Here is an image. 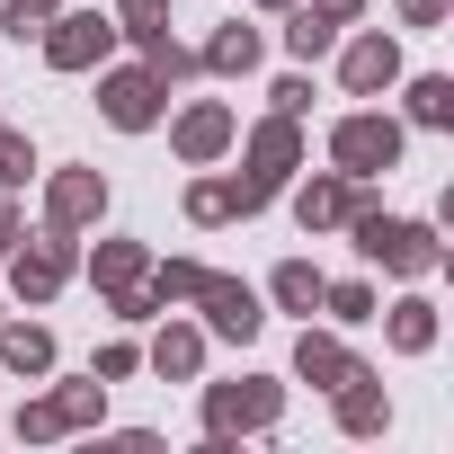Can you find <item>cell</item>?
I'll list each match as a JSON object with an SVG mask.
<instances>
[{
	"label": "cell",
	"instance_id": "6da1fadb",
	"mask_svg": "<svg viewBox=\"0 0 454 454\" xmlns=\"http://www.w3.org/2000/svg\"><path fill=\"white\" fill-rule=\"evenodd\" d=\"M241 178H232V214H259V205H277V187L303 169V116H268V125H250V143H241Z\"/></svg>",
	"mask_w": 454,
	"mask_h": 454
},
{
	"label": "cell",
	"instance_id": "7a4b0ae2",
	"mask_svg": "<svg viewBox=\"0 0 454 454\" xmlns=\"http://www.w3.org/2000/svg\"><path fill=\"white\" fill-rule=\"evenodd\" d=\"M348 232H356V259H374V268H392V277H436V268H445V250H436L427 223H401V214H383V205H365V196H356V214H348Z\"/></svg>",
	"mask_w": 454,
	"mask_h": 454
},
{
	"label": "cell",
	"instance_id": "3957f363",
	"mask_svg": "<svg viewBox=\"0 0 454 454\" xmlns=\"http://www.w3.org/2000/svg\"><path fill=\"white\" fill-rule=\"evenodd\" d=\"M286 419V383L241 374V383H205V436H259Z\"/></svg>",
	"mask_w": 454,
	"mask_h": 454
},
{
	"label": "cell",
	"instance_id": "277c9868",
	"mask_svg": "<svg viewBox=\"0 0 454 454\" xmlns=\"http://www.w3.org/2000/svg\"><path fill=\"white\" fill-rule=\"evenodd\" d=\"M330 160H339L348 178H383V169L401 160V125H392V116H374V107H356V116H339V125H330Z\"/></svg>",
	"mask_w": 454,
	"mask_h": 454
},
{
	"label": "cell",
	"instance_id": "5b68a950",
	"mask_svg": "<svg viewBox=\"0 0 454 454\" xmlns=\"http://www.w3.org/2000/svg\"><path fill=\"white\" fill-rule=\"evenodd\" d=\"M36 45H45L54 72H98V63L116 54V19H98V10H54V27H45Z\"/></svg>",
	"mask_w": 454,
	"mask_h": 454
},
{
	"label": "cell",
	"instance_id": "8992f818",
	"mask_svg": "<svg viewBox=\"0 0 454 454\" xmlns=\"http://www.w3.org/2000/svg\"><path fill=\"white\" fill-rule=\"evenodd\" d=\"M160 98H169L160 72H143V63H134V72H107V63H98V116H107V125L143 134V125H160Z\"/></svg>",
	"mask_w": 454,
	"mask_h": 454
},
{
	"label": "cell",
	"instance_id": "52a82bcc",
	"mask_svg": "<svg viewBox=\"0 0 454 454\" xmlns=\"http://www.w3.org/2000/svg\"><path fill=\"white\" fill-rule=\"evenodd\" d=\"M187 303L205 312V330H214V339H259V330H268L259 286H241V277H214V268H205V286H196Z\"/></svg>",
	"mask_w": 454,
	"mask_h": 454
},
{
	"label": "cell",
	"instance_id": "ba28073f",
	"mask_svg": "<svg viewBox=\"0 0 454 454\" xmlns=\"http://www.w3.org/2000/svg\"><path fill=\"white\" fill-rule=\"evenodd\" d=\"M169 143H178V160H187V169H205V160H223V152L241 143V116L223 107V98H196V107L169 125Z\"/></svg>",
	"mask_w": 454,
	"mask_h": 454
},
{
	"label": "cell",
	"instance_id": "9c48e42d",
	"mask_svg": "<svg viewBox=\"0 0 454 454\" xmlns=\"http://www.w3.org/2000/svg\"><path fill=\"white\" fill-rule=\"evenodd\" d=\"M0 268H10V286H19L27 303H54V294H63V277H72V232H45V241L10 250Z\"/></svg>",
	"mask_w": 454,
	"mask_h": 454
},
{
	"label": "cell",
	"instance_id": "30bf717a",
	"mask_svg": "<svg viewBox=\"0 0 454 454\" xmlns=\"http://www.w3.org/2000/svg\"><path fill=\"white\" fill-rule=\"evenodd\" d=\"M98 214H107V178H98V169H63V178L45 187V232H72V241H81Z\"/></svg>",
	"mask_w": 454,
	"mask_h": 454
},
{
	"label": "cell",
	"instance_id": "8fae6325",
	"mask_svg": "<svg viewBox=\"0 0 454 454\" xmlns=\"http://www.w3.org/2000/svg\"><path fill=\"white\" fill-rule=\"evenodd\" d=\"M356 196H365V178H348V169L303 178V187H294V223H303V232H339V223L356 214Z\"/></svg>",
	"mask_w": 454,
	"mask_h": 454
},
{
	"label": "cell",
	"instance_id": "7c38bea8",
	"mask_svg": "<svg viewBox=\"0 0 454 454\" xmlns=\"http://www.w3.org/2000/svg\"><path fill=\"white\" fill-rule=\"evenodd\" d=\"M339 81H348L356 98H383V90L401 81V45H392V36H356L348 63H339Z\"/></svg>",
	"mask_w": 454,
	"mask_h": 454
},
{
	"label": "cell",
	"instance_id": "4fadbf2b",
	"mask_svg": "<svg viewBox=\"0 0 454 454\" xmlns=\"http://www.w3.org/2000/svg\"><path fill=\"white\" fill-rule=\"evenodd\" d=\"M143 365H152L160 383H196V374H205V330H187V321H160V339L143 348Z\"/></svg>",
	"mask_w": 454,
	"mask_h": 454
},
{
	"label": "cell",
	"instance_id": "5bb4252c",
	"mask_svg": "<svg viewBox=\"0 0 454 454\" xmlns=\"http://www.w3.org/2000/svg\"><path fill=\"white\" fill-rule=\"evenodd\" d=\"M339 427H348V436H383V427H392V392H383V374L356 365V374L339 383Z\"/></svg>",
	"mask_w": 454,
	"mask_h": 454
},
{
	"label": "cell",
	"instance_id": "9a60e30c",
	"mask_svg": "<svg viewBox=\"0 0 454 454\" xmlns=\"http://www.w3.org/2000/svg\"><path fill=\"white\" fill-rule=\"evenodd\" d=\"M294 374H303L312 392H339V383L356 374V356H348L330 330H303V339H294Z\"/></svg>",
	"mask_w": 454,
	"mask_h": 454
},
{
	"label": "cell",
	"instance_id": "2e32d148",
	"mask_svg": "<svg viewBox=\"0 0 454 454\" xmlns=\"http://www.w3.org/2000/svg\"><path fill=\"white\" fill-rule=\"evenodd\" d=\"M259 54H268V45H259V27H214V45L196 54V72H214V81H250V72H259Z\"/></svg>",
	"mask_w": 454,
	"mask_h": 454
},
{
	"label": "cell",
	"instance_id": "e0dca14e",
	"mask_svg": "<svg viewBox=\"0 0 454 454\" xmlns=\"http://www.w3.org/2000/svg\"><path fill=\"white\" fill-rule=\"evenodd\" d=\"M0 365H10V374H54V330H36V321H0Z\"/></svg>",
	"mask_w": 454,
	"mask_h": 454
},
{
	"label": "cell",
	"instance_id": "ac0fdd59",
	"mask_svg": "<svg viewBox=\"0 0 454 454\" xmlns=\"http://www.w3.org/2000/svg\"><path fill=\"white\" fill-rule=\"evenodd\" d=\"M143 268H152V250H143V241H98V259H90L98 294H125V286H143Z\"/></svg>",
	"mask_w": 454,
	"mask_h": 454
},
{
	"label": "cell",
	"instance_id": "d6986e66",
	"mask_svg": "<svg viewBox=\"0 0 454 454\" xmlns=\"http://www.w3.org/2000/svg\"><path fill=\"white\" fill-rule=\"evenodd\" d=\"M383 330H392V348H401V356H427V348H436V303H427V294H410V303H392V321H383Z\"/></svg>",
	"mask_w": 454,
	"mask_h": 454
},
{
	"label": "cell",
	"instance_id": "ffe728a7",
	"mask_svg": "<svg viewBox=\"0 0 454 454\" xmlns=\"http://www.w3.org/2000/svg\"><path fill=\"white\" fill-rule=\"evenodd\" d=\"M134 45H143V72H160V81H187V72H196V54L169 36V19H160V27H134Z\"/></svg>",
	"mask_w": 454,
	"mask_h": 454
},
{
	"label": "cell",
	"instance_id": "44dd1931",
	"mask_svg": "<svg viewBox=\"0 0 454 454\" xmlns=\"http://www.w3.org/2000/svg\"><path fill=\"white\" fill-rule=\"evenodd\" d=\"M330 45H339V27H330L321 10H303V0H294V19H286V54H294V63H321Z\"/></svg>",
	"mask_w": 454,
	"mask_h": 454
},
{
	"label": "cell",
	"instance_id": "7402d4cb",
	"mask_svg": "<svg viewBox=\"0 0 454 454\" xmlns=\"http://www.w3.org/2000/svg\"><path fill=\"white\" fill-rule=\"evenodd\" d=\"M410 125H427V134L454 125V81H445V72H419V81H410Z\"/></svg>",
	"mask_w": 454,
	"mask_h": 454
},
{
	"label": "cell",
	"instance_id": "603a6c76",
	"mask_svg": "<svg viewBox=\"0 0 454 454\" xmlns=\"http://www.w3.org/2000/svg\"><path fill=\"white\" fill-rule=\"evenodd\" d=\"M321 286H330V277H321V268H312V259H286V268H277V277H268V294H277V303H286V312H312V303H321Z\"/></svg>",
	"mask_w": 454,
	"mask_h": 454
},
{
	"label": "cell",
	"instance_id": "cb8c5ba5",
	"mask_svg": "<svg viewBox=\"0 0 454 454\" xmlns=\"http://www.w3.org/2000/svg\"><path fill=\"white\" fill-rule=\"evenodd\" d=\"M45 401H54L63 427H98V419H107V383H98V374H90V383H63V392H45Z\"/></svg>",
	"mask_w": 454,
	"mask_h": 454
},
{
	"label": "cell",
	"instance_id": "d4e9b609",
	"mask_svg": "<svg viewBox=\"0 0 454 454\" xmlns=\"http://www.w3.org/2000/svg\"><path fill=\"white\" fill-rule=\"evenodd\" d=\"M143 286H152V303H187L205 286V268L196 259H160V268H143Z\"/></svg>",
	"mask_w": 454,
	"mask_h": 454
},
{
	"label": "cell",
	"instance_id": "484cf974",
	"mask_svg": "<svg viewBox=\"0 0 454 454\" xmlns=\"http://www.w3.org/2000/svg\"><path fill=\"white\" fill-rule=\"evenodd\" d=\"M54 10H63V0H0V27L27 45V36H45V27H54Z\"/></svg>",
	"mask_w": 454,
	"mask_h": 454
},
{
	"label": "cell",
	"instance_id": "4316f807",
	"mask_svg": "<svg viewBox=\"0 0 454 454\" xmlns=\"http://www.w3.org/2000/svg\"><path fill=\"white\" fill-rule=\"evenodd\" d=\"M321 303H330V321H348V330H356V321H374V286H365V277H348V286H321Z\"/></svg>",
	"mask_w": 454,
	"mask_h": 454
},
{
	"label": "cell",
	"instance_id": "83f0119b",
	"mask_svg": "<svg viewBox=\"0 0 454 454\" xmlns=\"http://www.w3.org/2000/svg\"><path fill=\"white\" fill-rule=\"evenodd\" d=\"M187 223H232V178H196L187 187Z\"/></svg>",
	"mask_w": 454,
	"mask_h": 454
},
{
	"label": "cell",
	"instance_id": "f1b7e54d",
	"mask_svg": "<svg viewBox=\"0 0 454 454\" xmlns=\"http://www.w3.org/2000/svg\"><path fill=\"white\" fill-rule=\"evenodd\" d=\"M27 178H36V143L0 125V187H27Z\"/></svg>",
	"mask_w": 454,
	"mask_h": 454
},
{
	"label": "cell",
	"instance_id": "f546056e",
	"mask_svg": "<svg viewBox=\"0 0 454 454\" xmlns=\"http://www.w3.org/2000/svg\"><path fill=\"white\" fill-rule=\"evenodd\" d=\"M10 436H27V445H45V436H63V419H54V401H27V410L10 419Z\"/></svg>",
	"mask_w": 454,
	"mask_h": 454
},
{
	"label": "cell",
	"instance_id": "4dcf8cb0",
	"mask_svg": "<svg viewBox=\"0 0 454 454\" xmlns=\"http://www.w3.org/2000/svg\"><path fill=\"white\" fill-rule=\"evenodd\" d=\"M134 365H143V348H134V339H116V348H98V365H90V374H98V383H125Z\"/></svg>",
	"mask_w": 454,
	"mask_h": 454
},
{
	"label": "cell",
	"instance_id": "1f68e13d",
	"mask_svg": "<svg viewBox=\"0 0 454 454\" xmlns=\"http://www.w3.org/2000/svg\"><path fill=\"white\" fill-rule=\"evenodd\" d=\"M268 98H277V116H312V81H303V72H286Z\"/></svg>",
	"mask_w": 454,
	"mask_h": 454
},
{
	"label": "cell",
	"instance_id": "d6a6232c",
	"mask_svg": "<svg viewBox=\"0 0 454 454\" xmlns=\"http://www.w3.org/2000/svg\"><path fill=\"white\" fill-rule=\"evenodd\" d=\"M401 19H410V27H445V19H454V0H401Z\"/></svg>",
	"mask_w": 454,
	"mask_h": 454
},
{
	"label": "cell",
	"instance_id": "836d02e7",
	"mask_svg": "<svg viewBox=\"0 0 454 454\" xmlns=\"http://www.w3.org/2000/svg\"><path fill=\"white\" fill-rule=\"evenodd\" d=\"M160 19H169L160 0H125V27H116V36H134V27H160Z\"/></svg>",
	"mask_w": 454,
	"mask_h": 454
},
{
	"label": "cell",
	"instance_id": "e575fe53",
	"mask_svg": "<svg viewBox=\"0 0 454 454\" xmlns=\"http://www.w3.org/2000/svg\"><path fill=\"white\" fill-rule=\"evenodd\" d=\"M303 10H321L330 27H348V19H365V0H303Z\"/></svg>",
	"mask_w": 454,
	"mask_h": 454
},
{
	"label": "cell",
	"instance_id": "d590c367",
	"mask_svg": "<svg viewBox=\"0 0 454 454\" xmlns=\"http://www.w3.org/2000/svg\"><path fill=\"white\" fill-rule=\"evenodd\" d=\"M19 250V205H0V259Z\"/></svg>",
	"mask_w": 454,
	"mask_h": 454
},
{
	"label": "cell",
	"instance_id": "8d00e7d4",
	"mask_svg": "<svg viewBox=\"0 0 454 454\" xmlns=\"http://www.w3.org/2000/svg\"><path fill=\"white\" fill-rule=\"evenodd\" d=\"M259 10H294V0H259Z\"/></svg>",
	"mask_w": 454,
	"mask_h": 454
},
{
	"label": "cell",
	"instance_id": "74e56055",
	"mask_svg": "<svg viewBox=\"0 0 454 454\" xmlns=\"http://www.w3.org/2000/svg\"><path fill=\"white\" fill-rule=\"evenodd\" d=\"M0 321H10V312H0Z\"/></svg>",
	"mask_w": 454,
	"mask_h": 454
}]
</instances>
